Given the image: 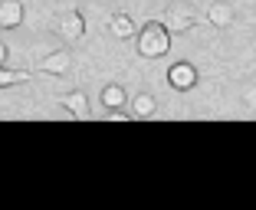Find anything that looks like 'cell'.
Listing matches in <instances>:
<instances>
[{
  "label": "cell",
  "instance_id": "6da1fadb",
  "mask_svg": "<svg viewBox=\"0 0 256 210\" xmlns=\"http://www.w3.org/2000/svg\"><path fill=\"white\" fill-rule=\"evenodd\" d=\"M135 43H138V56L144 60H161L171 50V30L161 20H148L142 30H135Z\"/></svg>",
  "mask_w": 256,
  "mask_h": 210
},
{
  "label": "cell",
  "instance_id": "7a4b0ae2",
  "mask_svg": "<svg viewBox=\"0 0 256 210\" xmlns=\"http://www.w3.org/2000/svg\"><path fill=\"white\" fill-rule=\"evenodd\" d=\"M168 82H171V89H178V92H190L197 86V66L188 62V60L174 62V66L168 69Z\"/></svg>",
  "mask_w": 256,
  "mask_h": 210
},
{
  "label": "cell",
  "instance_id": "3957f363",
  "mask_svg": "<svg viewBox=\"0 0 256 210\" xmlns=\"http://www.w3.org/2000/svg\"><path fill=\"white\" fill-rule=\"evenodd\" d=\"M171 33H188L197 26V14H190L188 7H168L164 10V20H161Z\"/></svg>",
  "mask_w": 256,
  "mask_h": 210
},
{
  "label": "cell",
  "instance_id": "277c9868",
  "mask_svg": "<svg viewBox=\"0 0 256 210\" xmlns=\"http://www.w3.org/2000/svg\"><path fill=\"white\" fill-rule=\"evenodd\" d=\"M56 33H60L66 43H79V40L86 36V20H82V14H79V10H69V14L60 20Z\"/></svg>",
  "mask_w": 256,
  "mask_h": 210
},
{
  "label": "cell",
  "instance_id": "5b68a950",
  "mask_svg": "<svg viewBox=\"0 0 256 210\" xmlns=\"http://www.w3.org/2000/svg\"><path fill=\"white\" fill-rule=\"evenodd\" d=\"M40 69H43L46 76H66L69 69H72V56H69L66 50H53L50 56H43Z\"/></svg>",
  "mask_w": 256,
  "mask_h": 210
},
{
  "label": "cell",
  "instance_id": "8992f818",
  "mask_svg": "<svg viewBox=\"0 0 256 210\" xmlns=\"http://www.w3.org/2000/svg\"><path fill=\"white\" fill-rule=\"evenodd\" d=\"M20 23H23L20 0H0V30H16Z\"/></svg>",
  "mask_w": 256,
  "mask_h": 210
},
{
  "label": "cell",
  "instance_id": "52a82bcc",
  "mask_svg": "<svg viewBox=\"0 0 256 210\" xmlns=\"http://www.w3.org/2000/svg\"><path fill=\"white\" fill-rule=\"evenodd\" d=\"M207 20H210V26H217V30H226V26H234L236 14L230 4H210L207 7Z\"/></svg>",
  "mask_w": 256,
  "mask_h": 210
},
{
  "label": "cell",
  "instance_id": "ba28073f",
  "mask_svg": "<svg viewBox=\"0 0 256 210\" xmlns=\"http://www.w3.org/2000/svg\"><path fill=\"white\" fill-rule=\"evenodd\" d=\"M135 20H132V16L128 14H112L108 16V33H112L115 40H132L135 36Z\"/></svg>",
  "mask_w": 256,
  "mask_h": 210
},
{
  "label": "cell",
  "instance_id": "9c48e42d",
  "mask_svg": "<svg viewBox=\"0 0 256 210\" xmlns=\"http://www.w3.org/2000/svg\"><path fill=\"white\" fill-rule=\"evenodd\" d=\"M62 108H66L72 118H89V96H86L82 89L69 92V96L62 98Z\"/></svg>",
  "mask_w": 256,
  "mask_h": 210
},
{
  "label": "cell",
  "instance_id": "30bf717a",
  "mask_svg": "<svg viewBox=\"0 0 256 210\" xmlns=\"http://www.w3.org/2000/svg\"><path fill=\"white\" fill-rule=\"evenodd\" d=\"M154 108H158V102H154V96L151 92H142V96L132 98V118H151L154 115Z\"/></svg>",
  "mask_w": 256,
  "mask_h": 210
},
{
  "label": "cell",
  "instance_id": "8fae6325",
  "mask_svg": "<svg viewBox=\"0 0 256 210\" xmlns=\"http://www.w3.org/2000/svg\"><path fill=\"white\" fill-rule=\"evenodd\" d=\"M102 105H106V108H122V105L128 102V96H125V89H122L118 82H108L106 89H102Z\"/></svg>",
  "mask_w": 256,
  "mask_h": 210
},
{
  "label": "cell",
  "instance_id": "7c38bea8",
  "mask_svg": "<svg viewBox=\"0 0 256 210\" xmlns=\"http://www.w3.org/2000/svg\"><path fill=\"white\" fill-rule=\"evenodd\" d=\"M30 79V72L26 69H4L0 66V89H7V86H20Z\"/></svg>",
  "mask_w": 256,
  "mask_h": 210
},
{
  "label": "cell",
  "instance_id": "4fadbf2b",
  "mask_svg": "<svg viewBox=\"0 0 256 210\" xmlns=\"http://www.w3.org/2000/svg\"><path fill=\"white\" fill-rule=\"evenodd\" d=\"M243 102H246V108H256V86H246V92H243Z\"/></svg>",
  "mask_w": 256,
  "mask_h": 210
},
{
  "label": "cell",
  "instance_id": "5bb4252c",
  "mask_svg": "<svg viewBox=\"0 0 256 210\" xmlns=\"http://www.w3.org/2000/svg\"><path fill=\"white\" fill-rule=\"evenodd\" d=\"M4 62H7V46L0 43V66H4Z\"/></svg>",
  "mask_w": 256,
  "mask_h": 210
}]
</instances>
